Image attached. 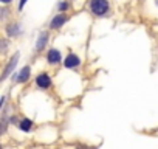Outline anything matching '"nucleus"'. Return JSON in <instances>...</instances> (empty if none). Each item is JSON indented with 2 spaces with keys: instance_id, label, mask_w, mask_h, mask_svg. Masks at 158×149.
<instances>
[{
  "instance_id": "12",
  "label": "nucleus",
  "mask_w": 158,
  "mask_h": 149,
  "mask_svg": "<svg viewBox=\"0 0 158 149\" xmlns=\"http://www.w3.org/2000/svg\"><path fill=\"white\" fill-rule=\"evenodd\" d=\"M27 2H28V0H20V3H19V10H20V11L23 10V6H25Z\"/></svg>"
},
{
  "instance_id": "11",
  "label": "nucleus",
  "mask_w": 158,
  "mask_h": 149,
  "mask_svg": "<svg viewBox=\"0 0 158 149\" xmlns=\"http://www.w3.org/2000/svg\"><path fill=\"white\" fill-rule=\"evenodd\" d=\"M57 10H59V13H65V11L68 10V3H67V2H60V3L57 5Z\"/></svg>"
},
{
  "instance_id": "7",
  "label": "nucleus",
  "mask_w": 158,
  "mask_h": 149,
  "mask_svg": "<svg viewBox=\"0 0 158 149\" xmlns=\"http://www.w3.org/2000/svg\"><path fill=\"white\" fill-rule=\"evenodd\" d=\"M30 76H31V68H30V65H25V67L17 73L16 79H17V83H27V81L30 79Z\"/></svg>"
},
{
  "instance_id": "3",
  "label": "nucleus",
  "mask_w": 158,
  "mask_h": 149,
  "mask_svg": "<svg viewBox=\"0 0 158 149\" xmlns=\"http://www.w3.org/2000/svg\"><path fill=\"white\" fill-rule=\"evenodd\" d=\"M79 65H81V59H79V56L74 54V53H68L67 57L64 59V67L65 68H76Z\"/></svg>"
},
{
  "instance_id": "5",
  "label": "nucleus",
  "mask_w": 158,
  "mask_h": 149,
  "mask_svg": "<svg viewBox=\"0 0 158 149\" xmlns=\"http://www.w3.org/2000/svg\"><path fill=\"white\" fill-rule=\"evenodd\" d=\"M60 59H62V56H60V51H59V50H56V48H50V50H48V53H47V61H48V64L56 65V64L60 62Z\"/></svg>"
},
{
  "instance_id": "1",
  "label": "nucleus",
  "mask_w": 158,
  "mask_h": 149,
  "mask_svg": "<svg viewBox=\"0 0 158 149\" xmlns=\"http://www.w3.org/2000/svg\"><path fill=\"white\" fill-rule=\"evenodd\" d=\"M110 5L109 0H90V11L96 17H102L109 13Z\"/></svg>"
},
{
  "instance_id": "6",
  "label": "nucleus",
  "mask_w": 158,
  "mask_h": 149,
  "mask_svg": "<svg viewBox=\"0 0 158 149\" xmlns=\"http://www.w3.org/2000/svg\"><path fill=\"white\" fill-rule=\"evenodd\" d=\"M36 84H37V87H40V89H48V87L51 86V78H50V74H47V73L37 74Z\"/></svg>"
},
{
  "instance_id": "9",
  "label": "nucleus",
  "mask_w": 158,
  "mask_h": 149,
  "mask_svg": "<svg viewBox=\"0 0 158 149\" xmlns=\"http://www.w3.org/2000/svg\"><path fill=\"white\" fill-rule=\"evenodd\" d=\"M6 34H8L10 37H16L17 34H20V27H19V23H10V25L6 27Z\"/></svg>"
},
{
  "instance_id": "14",
  "label": "nucleus",
  "mask_w": 158,
  "mask_h": 149,
  "mask_svg": "<svg viewBox=\"0 0 158 149\" xmlns=\"http://www.w3.org/2000/svg\"><path fill=\"white\" fill-rule=\"evenodd\" d=\"M79 149H85V147H79Z\"/></svg>"
},
{
  "instance_id": "2",
  "label": "nucleus",
  "mask_w": 158,
  "mask_h": 149,
  "mask_svg": "<svg viewBox=\"0 0 158 149\" xmlns=\"http://www.w3.org/2000/svg\"><path fill=\"white\" fill-rule=\"evenodd\" d=\"M19 53H14V56L11 57V61L8 62V65L5 67V70H3V74H2V81H5L8 76H10V74H11V71L17 67V62H19Z\"/></svg>"
},
{
  "instance_id": "13",
  "label": "nucleus",
  "mask_w": 158,
  "mask_h": 149,
  "mask_svg": "<svg viewBox=\"0 0 158 149\" xmlns=\"http://www.w3.org/2000/svg\"><path fill=\"white\" fill-rule=\"evenodd\" d=\"M0 2H2L3 5H6V3H11V2H13V0H0Z\"/></svg>"
},
{
  "instance_id": "8",
  "label": "nucleus",
  "mask_w": 158,
  "mask_h": 149,
  "mask_svg": "<svg viewBox=\"0 0 158 149\" xmlns=\"http://www.w3.org/2000/svg\"><path fill=\"white\" fill-rule=\"evenodd\" d=\"M47 42H48V33H47V31H44V33H40V36L37 37V42H36V50H37V51H42V50L45 48Z\"/></svg>"
},
{
  "instance_id": "4",
  "label": "nucleus",
  "mask_w": 158,
  "mask_h": 149,
  "mask_svg": "<svg viewBox=\"0 0 158 149\" xmlns=\"http://www.w3.org/2000/svg\"><path fill=\"white\" fill-rule=\"evenodd\" d=\"M67 20H68L67 14H65V13H59L57 16H54V17L51 19V22H50V28H51V30H59Z\"/></svg>"
},
{
  "instance_id": "10",
  "label": "nucleus",
  "mask_w": 158,
  "mask_h": 149,
  "mask_svg": "<svg viewBox=\"0 0 158 149\" xmlns=\"http://www.w3.org/2000/svg\"><path fill=\"white\" fill-rule=\"evenodd\" d=\"M19 129H20L22 132H30V130L33 129V121H31L30 118H22L20 123H19Z\"/></svg>"
}]
</instances>
